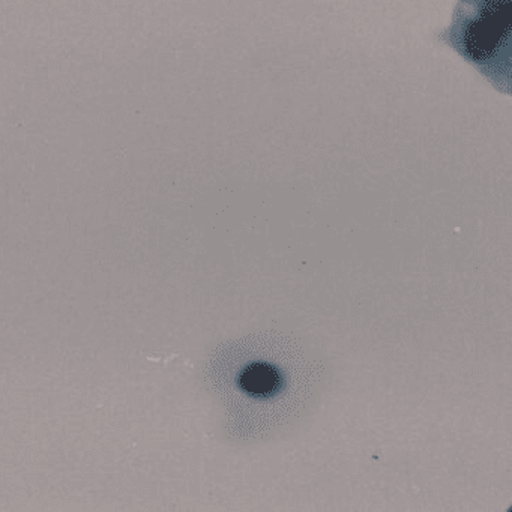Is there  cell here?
<instances>
[{
    "label": "cell",
    "mask_w": 512,
    "mask_h": 512,
    "mask_svg": "<svg viewBox=\"0 0 512 512\" xmlns=\"http://www.w3.org/2000/svg\"><path fill=\"white\" fill-rule=\"evenodd\" d=\"M496 91L512 89V0H458L451 25L439 35Z\"/></svg>",
    "instance_id": "1"
},
{
    "label": "cell",
    "mask_w": 512,
    "mask_h": 512,
    "mask_svg": "<svg viewBox=\"0 0 512 512\" xmlns=\"http://www.w3.org/2000/svg\"><path fill=\"white\" fill-rule=\"evenodd\" d=\"M280 374L272 365L257 364L250 365L242 371L239 377V385L248 394L256 397H268L280 388Z\"/></svg>",
    "instance_id": "2"
}]
</instances>
